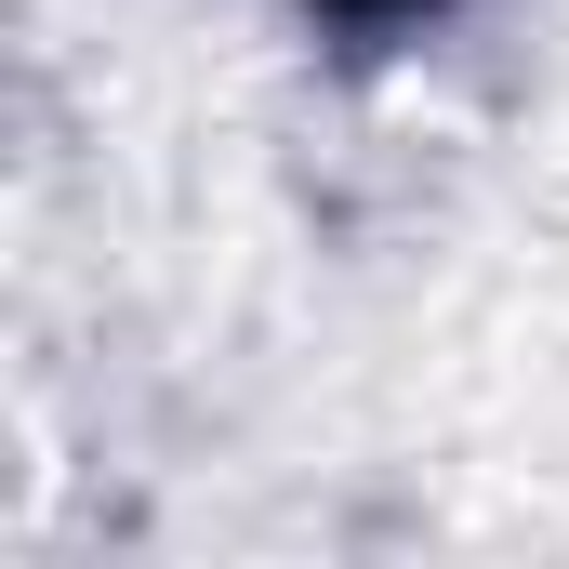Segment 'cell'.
I'll return each instance as SVG.
<instances>
[{"label": "cell", "instance_id": "cell-1", "mask_svg": "<svg viewBox=\"0 0 569 569\" xmlns=\"http://www.w3.org/2000/svg\"><path fill=\"white\" fill-rule=\"evenodd\" d=\"M318 27H345V40H425L450 0H305Z\"/></svg>", "mask_w": 569, "mask_h": 569}]
</instances>
